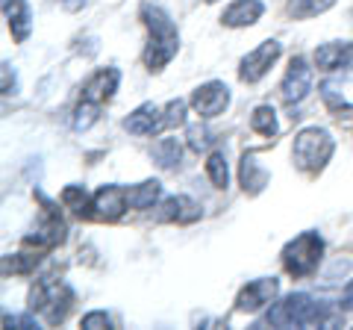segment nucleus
I'll return each instance as SVG.
<instances>
[{
  "mask_svg": "<svg viewBox=\"0 0 353 330\" xmlns=\"http://www.w3.org/2000/svg\"><path fill=\"white\" fill-rule=\"evenodd\" d=\"M141 18L150 30V41H148V50H145V65L150 71H162L168 65L176 50H180V32H176L174 21L162 12L159 6H145L141 9Z\"/></svg>",
  "mask_w": 353,
  "mask_h": 330,
  "instance_id": "1",
  "label": "nucleus"
},
{
  "mask_svg": "<svg viewBox=\"0 0 353 330\" xmlns=\"http://www.w3.org/2000/svg\"><path fill=\"white\" fill-rule=\"evenodd\" d=\"M327 322H330V310L306 292H294L289 298H283L265 316V324L271 327H303V324H327Z\"/></svg>",
  "mask_w": 353,
  "mask_h": 330,
  "instance_id": "2",
  "label": "nucleus"
},
{
  "mask_svg": "<svg viewBox=\"0 0 353 330\" xmlns=\"http://www.w3.org/2000/svg\"><path fill=\"white\" fill-rule=\"evenodd\" d=\"M333 151H336V142L324 127H306V130H301V133L294 136L292 157L297 162V168L315 174L330 162Z\"/></svg>",
  "mask_w": 353,
  "mask_h": 330,
  "instance_id": "3",
  "label": "nucleus"
},
{
  "mask_svg": "<svg viewBox=\"0 0 353 330\" xmlns=\"http://www.w3.org/2000/svg\"><path fill=\"white\" fill-rule=\"evenodd\" d=\"M321 254H324V239L312 233V230H306V233L292 239L289 245L283 248V266L289 274H294V278H306V274H312L318 269Z\"/></svg>",
  "mask_w": 353,
  "mask_h": 330,
  "instance_id": "4",
  "label": "nucleus"
},
{
  "mask_svg": "<svg viewBox=\"0 0 353 330\" xmlns=\"http://www.w3.org/2000/svg\"><path fill=\"white\" fill-rule=\"evenodd\" d=\"M74 295L65 283H53V280H41L32 286L30 292V310L44 313V322L48 324H59L71 310Z\"/></svg>",
  "mask_w": 353,
  "mask_h": 330,
  "instance_id": "5",
  "label": "nucleus"
},
{
  "mask_svg": "<svg viewBox=\"0 0 353 330\" xmlns=\"http://www.w3.org/2000/svg\"><path fill=\"white\" fill-rule=\"evenodd\" d=\"M280 50H283V48H280V41H274V39L262 41L256 50H250L248 57L241 59V68H239L241 83H256V80H262V77L271 71V65L277 62Z\"/></svg>",
  "mask_w": 353,
  "mask_h": 330,
  "instance_id": "6",
  "label": "nucleus"
},
{
  "mask_svg": "<svg viewBox=\"0 0 353 330\" xmlns=\"http://www.w3.org/2000/svg\"><path fill=\"white\" fill-rule=\"evenodd\" d=\"M192 106L201 118H215L230 106V89L221 80H209L203 86H197L192 95Z\"/></svg>",
  "mask_w": 353,
  "mask_h": 330,
  "instance_id": "7",
  "label": "nucleus"
},
{
  "mask_svg": "<svg viewBox=\"0 0 353 330\" xmlns=\"http://www.w3.org/2000/svg\"><path fill=\"white\" fill-rule=\"evenodd\" d=\"M312 89V68H309V62L303 57H294L289 62V68H285V77H283V101L285 104H301L303 97L309 95Z\"/></svg>",
  "mask_w": 353,
  "mask_h": 330,
  "instance_id": "8",
  "label": "nucleus"
},
{
  "mask_svg": "<svg viewBox=\"0 0 353 330\" xmlns=\"http://www.w3.org/2000/svg\"><path fill=\"white\" fill-rule=\"evenodd\" d=\"M277 292H280L277 280H274V278H259V280L248 283L245 289L239 292L236 310L239 313H256V310H262L265 304H271L274 298H277Z\"/></svg>",
  "mask_w": 353,
  "mask_h": 330,
  "instance_id": "9",
  "label": "nucleus"
},
{
  "mask_svg": "<svg viewBox=\"0 0 353 330\" xmlns=\"http://www.w3.org/2000/svg\"><path fill=\"white\" fill-rule=\"evenodd\" d=\"M65 233H68V227H65L59 213L48 204V210H44V222L32 230L24 242H27V245H32V248H57V245H62V242H65Z\"/></svg>",
  "mask_w": 353,
  "mask_h": 330,
  "instance_id": "10",
  "label": "nucleus"
},
{
  "mask_svg": "<svg viewBox=\"0 0 353 330\" xmlns=\"http://www.w3.org/2000/svg\"><path fill=\"white\" fill-rule=\"evenodd\" d=\"M127 204H130L127 189H121V186H101L92 197V210L97 218H103V222H118V218L124 215Z\"/></svg>",
  "mask_w": 353,
  "mask_h": 330,
  "instance_id": "11",
  "label": "nucleus"
},
{
  "mask_svg": "<svg viewBox=\"0 0 353 330\" xmlns=\"http://www.w3.org/2000/svg\"><path fill=\"white\" fill-rule=\"evenodd\" d=\"M124 130L132 136H153L162 130V109L157 104H141L124 118Z\"/></svg>",
  "mask_w": 353,
  "mask_h": 330,
  "instance_id": "12",
  "label": "nucleus"
},
{
  "mask_svg": "<svg viewBox=\"0 0 353 330\" xmlns=\"http://www.w3.org/2000/svg\"><path fill=\"white\" fill-rule=\"evenodd\" d=\"M118 83H121V71L118 68H101L97 74H92V80L83 86V101L106 104L109 97L118 92Z\"/></svg>",
  "mask_w": 353,
  "mask_h": 330,
  "instance_id": "13",
  "label": "nucleus"
},
{
  "mask_svg": "<svg viewBox=\"0 0 353 330\" xmlns=\"http://www.w3.org/2000/svg\"><path fill=\"white\" fill-rule=\"evenodd\" d=\"M353 62V45L350 41H327L315 50V65L321 71H339Z\"/></svg>",
  "mask_w": 353,
  "mask_h": 330,
  "instance_id": "14",
  "label": "nucleus"
},
{
  "mask_svg": "<svg viewBox=\"0 0 353 330\" xmlns=\"http://www.w3.org/2000/svg\"><path fill=\"white\" fill-rule=\"evenodd\" d=\"M265 12V3L262 0H236L233 6L224 9V15H221V24L224 27H250L256 24Z\"/></svg>",
  "mask_w": 353,
  "mask_h": 330,
  "instance_id": "15",
  "label": "nucleus"
},
{
  "mask_svg": "<svg viewBox=\"0 0 353 330\" xmlns=\"http://www.w3.org/2000/svg\"><path fill=\"white\" fill-rule=\"evenodd\" d=\"M271 180V174L262 168V162L253 157V153H245L239 162V183H241V189H245L248 195H259L265 186H268Z\"/></svg>",
  "mask_w": 353,
  "mask_h": 330,
  "instance_id": "16",
  "label": "nucleus"
},
{
  "mask_svg": "<svg viewBox=\"0 0 353 330\" xmlns=\"http://www.w3.org/2000/svg\"><path fill=\"white\" fill-rule=\"evenodd\" d=\"M159 218L165 222H180V224H192L201 218V204H194L189 195H174L162 204V213Z\"/></svg>",
  "mask_w": 353,
  "mask_h": 330,
  "instance_id": "17",
  "label": "nucleus"
},
{
  "mask_svg": "<svg viewBox=\"0 0 353 330\" xmlns=\"http://www.w3.org/2000/svg\"><path fill=\"white\" fill-rule=\"evenodd\" d=\"M3 9H6V21H9V30H12V39L15 41H27L30 30H32L30 3L27 0H6Z\"/></svg>",
  "mask_w": 353,
  "mask_h": 330,
  "instance_id": "18",
  "label": "nucleus"
},
{
  "mask_svg": "<svg viewBox=\"0 0 353 330\" xmlns=\"http://www.w3.org/2000/svg\"><path fill=\"white\" fill-rule=\"evenodd\" d=\"M159 195H162L159 180H145L127 192V201H130L132 210H150V206L159 201Z\"/></svg>",
  "mask_w": 353,
  "mask_h": 330,
  "instance_id": "19",
  "label": "nucleus"
},
{
  "mask_svg": "<svg viewBox=\"0 0 353 330\" xmlns=\"http://www.w3.org/2000/svg\"><path fill=\"white\" fill-rule=\"evenodd\" d=\"M250 127L256 130L259 136L265 139H274L280 133V124H277V109H274L271 104H262L253 109V115H250Z\"/></svg>",
  "mask_w": 353,
  "mask_h": 330,
  "instance_id": "20",
  "label": "nucleus"
},
{
  "mask_svg": "<svg viewBox=\"0 0 353 330\" xmlns=\"http://www.w3.org/2000/svg\"><path fill=\"white\" fill-rule=\"evenodd\" d=\"M183 157V145L176 139H159L157 145H153V162L159 165V168H174L176 162Z\"/></svg>",
  "mask_w": 353,
  "mask_h": 330,
  "instance_id": "21",
  "label": "nucleus"
},
{
  "mask_svg": "<svg viewBox=\"0 0 353 330\" xmlns=\"http://www.w3.org/2000/svg\"><path fill=\"white\" fill-rule=\"evenodd\" d=\"M206 174H209V180H212L215 189H227V183H230V168H227L224 151H212V153H209V159H206Z\"/></svg>",
  "mask_w": 353,
  "mask_h": 330,
  "instance_id": "22",
  "label": "nucleus"
},
{
  "mask_svg": "<svg viewBox=\"0 0 353 330\" xmlns=\"http://www.w3.org/2000/svg\"><path fill=\"white\" fill-rule=\"evenodd\" d=\"M336 0H289V15L292 18H315V15H321L327 12L330 6H333Z\"/></svg>",
  "mask_w": 353,
  "mask_h": 330,
  "instance_id": "23",
  "label": "nucleus"
},
{
  "mask_svg": "<svg viewBox=\"0 0 353 330\" xmlns=\"http://www.w3.org/2000/svg\"><path fill=\"white\" fill-rule=\"evenodd\" d=\"M62 204L68 206V210H74L77 215L88 213V195H85L83 186H65L62 189Z\"/></svg>",
  "mask_w": 353,
  "mask_h": 330,
  "instance_id": "24",
  "label": "nucleus"
},
{
  "mask_svg": "<svg viewBox=\"0 0 353 330\" xmlns=\"http://www.w3.org/2000/svg\"><path fill=\"white\" fill-rule=\"evenodd\" d=\"M97 115H101V104L83 101L80 106H77V113H74V130H77V133H83V130H88L94 124Z\"/></svg>",
  "mask_w": 353,
  "mask_h": 330,
  "instance_id": "25",
  "label": "nucleus"
},
{
  "mask_svg": "<svg viewBox=\"0 0 353 330\" xmlns=\"http://www.w3.org/2000/svg\"><path fill=\"white\" fill-rule=\"evenodd\" d=\"M36 262L39 257H32V254H9L3 257V274H27L36 269Z\"/></svg>",
  "mask_w": 353,
  "mask_h": 330,
  "instance_id": "26",
  "label": "nucleus"
},
{
  "mask_svg": "<svg viewBox=\"0 0 353 330\" xmlns=\"http://www.w3.org/2000/svg\"><path fill=\"white\" fill-rule=\"evenodd\" d=\"M185 139H189V148L194 151V153H201V151H209L212 148V130L209 127H203V124H194V127H189V133H185Z\"/></svg>",
  "mask_w": 353,
  "mask_h": 330,
  "instance_id": "27",
  "label": "nucleus"
},
{
  "mask_svg": "<svg viewBox=\"0 0 353 330\" xmlns=\"http://www.w3.org/2000/svg\"><path fill=\"white\" fill-rule=\"evenodd\" d=\"M185 124V101H168V106L162 109V130H168V127H180Z\"/></svg>",
  "mask_w": 353,
  "mask_h": 330,
  "instance_id": "28",
  "label": "nucleus"
},
{
  "mask_svg": "<svg viewBox=\"0 0 353 330\" xmlns=\"http://www.w3.org/2000/svg\"><path fill=\"white\" fill-rule=\"evenodd\" d=\"M321 97L327 101V106L333 109V113H341V109H345V113H353V106L345 101V97H341V92H339V86L333 83V80H327L324 86H321Z\"/></svg>",
  "mask_w": 353,
  "mask_h": 330,
  "instance_id": "29",
  "label": "nucleus"
},
{
  "mask_svg": "<svg viewBox=\"0 0 353 330\" xmlns=\"http://www.w3.org/2000/svg\"><path fill=\"white\" fill-rule=\"evenodd\" d=\"M83 327L85 330H101V327H112V318H109L103 310H94V313H85L83 316Z\"/></svg>",
  "mask_w": 353,
  "mask_h": 330,
  "instance_id": "30",
  "label": "nucleus"
},
{
  "mask_svg": "<svg viewBox=\"0 0 353 330\" xmlns=\"http://www.w3.org/2000/svg\"><path fill=\"white\" fill-rule=\"evenodd\" d=\"M6 327H39V322L32 316H3Z\"/></svg>",
  "mask_w": 353,
  "mask_h": 330,
  "instance_id": "31",
  "label": "nucleus"
},
{
  "mask_svg": "<svg viewBox=\"0 0 353 330\" xmlns=\"http://www.w3.org/2000/svg\"><path fill=\"white\" fill-rule=\"evenodd\" d=\"M15 92H18L15 71H12V65H3V95H15Z\"/></svg>",
  "mask_w": 353,
  "mask_h": 330,
  "instance_id": "32",
  "label": "nucleus"
},
{
  "mask_svg": "<svg viewBox=\"0 0 353 330\" xmlns=\"http://www.w3.org/2000/svg\"><path fill=\"white\" fill-rule=\"evenodd\" d=\"M341 310H353V280L345 286V295H341Z\"/></svg>",
  "mask_w": 353,
  "mask_h": 330,
  "instance_id": "33",
  "label": "nucleus"
},
{
  "mask_svg": "<svg viewBox=\"0 0 353 330\" xmlns=\"http://www.w3.org/2000/svg\"><path fill=\"white\" fill-rule=\"evenodd\" d=\"M62 6H65V9H71V12H74V9L85 6V0H62Z\"/></svg>",
  "mask_w": 353,
  "mask_h": 330,
  "instance_id": "34",
  "label": "nucleus"
},
{
  "mask_svg": "<svg viewBox=\"0 0 353 330\" xmlns=\"http://www.w3.org/2000/svg\"><path fill=\"white\" fill-rule=\"evenodd\" d=\"M206 3H218V0H206Z\"/></svg>",
  "mask_w": 353,
  "mask_h": 330,
  "instance_id": "35",
  "label": "nucleus"
}]
</instances>
